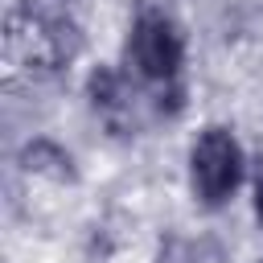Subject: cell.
Returning <instances> with one entry per match:
<instances>
[{
  "instance_id": "6da1fadb",
  "label": "cell",
  "mask_w": 263,
  "mask_h": 263,
  "mask_svg": "<svg viewBox=\"0 0 263 263\" xmlns=\"http://www.w3.org/2000/svg\"><path fill=\"white\" fill-rule=\"evenodd\" d=\"M234 173H238V152L234 144L222 136V132H210L197 152H193V177L201 185L205 197H222L230 185H234Z\"/></svg>"
},
{
  "instance_id": "7a4b0ae2",
  "label": "cell",
  "mask_w": 263,
  "mask_h": 263,
  "mask_svg": "<svg viewBox=\"0 0 263 263\" xmlns=\"http://www.w3.org/2000/svg\"><path fill=\"white\" fill-rule=\"evenodd\" d=\"M136 62H140L144 74H168L173 62H177V41H173V33H168L164 25L140 29V37H136Z\"/></svg>"
}]
</instances>
